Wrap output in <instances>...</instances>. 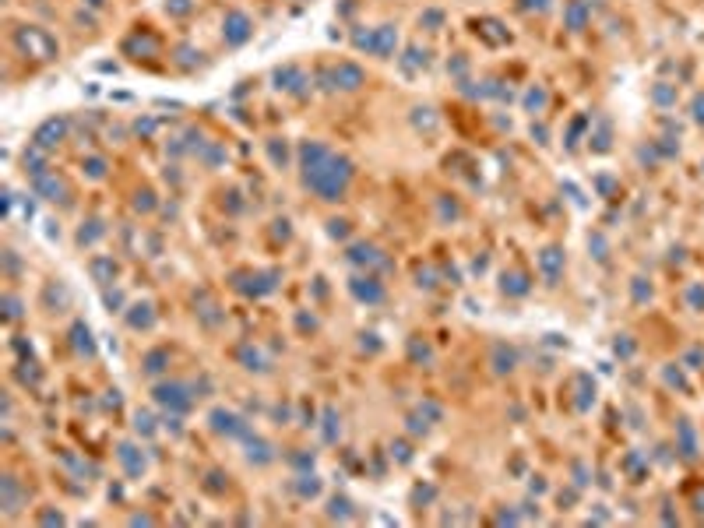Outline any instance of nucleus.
<instances>
[{
  "mask_svg": "<svg viewBox=\"0 0 704 528\" xmlns=\"http://www.w3.org/2000/svg\"><path fill=\"white\" fill-rule=\"evenodd\" d=\"M303 180L307 187L317 191L324 201H339L352 180V162L331 155L321 145H303Z\"/></svg>",
  "mask_w": 704,
  "mask_h": 528,
  "instance_id": "f257e3e1",
  "label": "nucleus"
},
{
  "mask_svg": "<svg viewBox=\"0 0 704 528\" xmlns=\"http://www.w3.org/2000/svg\"><path fill=\"white\" fill-rule=\"evenodd\" d=\"M359 46H366V50H374V53L387 56V53L394 50V28H391V25H381V28H377V36H359Z\"/></svg>",
  "mask_w": 704,
  "mask_h": 528,
  "instance_id": "f03ea898",
  "label": "nucleus"
},
{
  "mask_svg": "<svg viewBox=\"0 0 704 528\" xmlns=\"http://www.w3.org/2000/svg\"><path fill=\"white\" fill-rule=\"evenodd\" d=\"M187 388L183 384H162V388H156V398L162 401V405H173V409H187L191 405V398L183 394Z\"/></svg>",
  "mask_w": 704,
  "mask_h": 528,
  "instance_id": "7ed1b4c3",
  "label": "nucleus"
},
{
  "mask_svg": "<svg viewBox=\"0 0 704 528\" xmlns=\"http://www.w3.org/2000/svg\"><path fill=\"white\" fill-rule=\"evenodd\" d=\"M60 138H64V120H50V123H43V127L36 131L39 148H53Z\"/></svg>",
  "mask_w": 704,
  "mask_h": 528,
  "instance_id": "20e7f679",
  "label": "nucleus"
},
{
  "mask_svg": "<svg viewBox=\"0 0 704 528\" xmlns=\"http://www.w3.org/2000/svg\"><path fill=\"white\" fill-rule=\"evenodd\" d=\"M247 36H250V21L243 18V14H229V28H226V39H229L233 46H239V43H247Z\"/></svg>",
  "mask_w": 704,
  "mask_h": 528,
  "instance_id": "39448f33",
  "label": "nucleus"
},
{
  "mask_svg": "<svg viewBox=\"0 0 704 528\" xmlns=\"http://www.w3.org/2000/svg\"><path fill=\"white\" fill-rule=\"evenodd\" d=\"M334 81H339V88H345V92H356L363 85V71L356 64H342L339 71H334Z\"/></svg>",
  "mask_w": 704,
  "mask_h": 528,
  "instance_id": "423d86ee",
  "label": "nucleus"
},
{
  "mask_svg": "<svg viewBox=\"0 0 704 528\" xmlns=\"http://www.w3.org/2000/svg\"><path fill=\"white\" fill-rule=\"evenodd\" d=\"M352 293H356L359 299H366V303H377V299H384V289L374 282V278H356V282H352Z\"/></svg>",
  "mask_w": 704,
  "mask_h": 528,
  "instance_id": "0eeeda50",
  "label": "nucleus"
},
{
  "mask_svg": "<svg viewBox=\"0 0 704 528\" xmlns=\"http://www.w3.org/2000/svg\"><path fill=\"white\" fill-rule=\"evenodd\" d=\"M557 261H560V257H557V251H546V254H542V268H546V275H549V278H557Z\"/></svg>",
  "mask_w": 704,
  "mask_h": 528,
  "instance_id": "6e6552de",
  "label": "nucleus"
},
{
  "mask_svg": "<svg viewBox=\"0 0 704 528\" xmlns=\"http://www.w3.org/2000/svg\"><path fill=\"white\" fill-rule=\"evenodd\" d=\"M374 254H377L374 246H363V243L352 246V261H374Z\"/></svg>",
  "mask_w": 704,
  "mask_h": 528,
  "instance_id": "1a4fd4ad",
  "label": "nucleus"
},
{
  "mask_svg": "<svg viewBox=\"0 0 704 528\" xmlns=\"http://www.w3.org/2000/svg\"><path fill=\"white\" fill-rule=\"evenodd\" d=\"M88 173H92V176H103V162H99V159L88 162Z\"/></svg>",
  "mask_w": 704,
  "mask_h": 528,
  "instance_id": "9d476101",
  "label": "nucleus"
}]
</instances>
